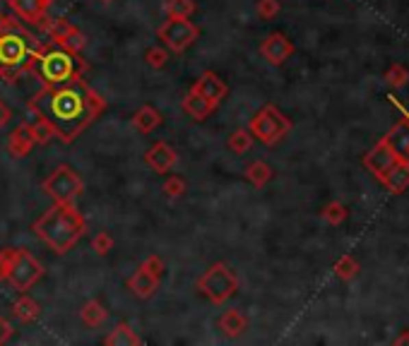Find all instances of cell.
Wrapping results in <instances>:
<instances>
[{
	"label": "cell",
	"mask_w": 409,
	"mask_h": 346,
	"mask_svg": "<svg viewBox=\"0 0 409 346\" xmlns=\"http://www.w3.org/2000/svg\"><path fill=\"white\" fill-rule=\"evenodd\" d=\"M104 111L106 99L94 92L82 75L63 84L41 87L29 101L32 116L44 118L65 145H73Z\"/></svg>",
	"instance_id": "1"
},
{
	"label": "cell",
	"mask_w": 409,
	"mask_h": 346,
	"mask_svg": "<svg viewBox=\"0 0 409 346\" xmlns=\"http://www.w3.org/2000/svg\"><path fill=\"white\" fill-rule=\"evenodd\" d=\"M39 44L41 41L15 15L0 12V79L17 82L22 75H29Z\"/></svg>",
	"instance_id": "2"
},
{
	"label": "cell",
	"mask_w": 409,
	"mask_h": 346,
	"mask_svg": "<svg viewBox=\"0 0 409 346\" xmlns=\"http://www.w3.org/2000/svg\"><path fill=\"white\" fill-rule=\"evenodd\" d=\"M32 231L39 240H44L55 255H65L79 243L87 234V221L82 212L73 205H60L53 202L51 210H46L39 219L32 224Z\"/></svg>",
	"instance_id": "3"
},
{
	"label": "cell",
	"mask_w": 409,
	"mask_h": 346,
	"mask_svg": "<svg viewBox=\"0 0 409 346\" xmlns=\"http://www.w3.org/2000/svg\"><path fill=\"white\" fill-rule=\"evenodd\" d=\"M87 70V63L79 58V53L65 49L53 41H41L39 49L32 60L29 75H34L41 82V87H53V84H63L68 79L77 77Z\"/></svg>",
	"instance_id": "4"
},
{
	"label": "cell",
	"mask_w": 409,
	"mask_h": 346,
	"mask_svg": "<svg viewBox=\"0 0 409 346\" xmlns=\"http://www.w3.org/2000/svg\"><path fill=\"white\" fill-rule=\"evenodd\" d=\"M44 277V264L25 248H0V282L25 293Z\"/></svg>",
	"instance_id": "5"
},
{
	"label": "cell",
	"mask_w": 409,
	"mask_h": 346,
	"mask_svg": "<svg viewBox=\"0 0 409 346\" xmlns=\"http://www.w3.org/2000/svg\"><path fill=\"white\" fill-rule=\"evenodd\" d=\"M195 288L197 293L208 298L210 303L224 306V303L238 291V277L227 262H214L200 274Z\"/></svg>",
	"instance_id": "6"
},
{
	"label": "cell",
	"mask_w": 409,
	"mask_h": 346,
	"mask_svg": "<svg viewBox=\"0 0 409 346\" xmlns=\"http://www.w3.org/2000/svg\"><path fill=\"white\" fill-rule=\"evenodd\" d=\"M41 188H44V193L53 202H60V205H73V202L84 193V181L73 166L60 164L58 169H53L49 176L44 178Z\"/></svg>",
	"instance_id": "7"
},
{
	"label": "cell",
	"mask_w": 409,
	"mask_h": 346,
	"mask_svg": "<svg viewBox=\"0 0 409 346\" xmlns=\"http://www.w3.org/2000/svg\"><path fill=\"white\" fill-rule=\"evenodd\" d=\"M248 130H251L253 140H260L262 145L272 147L291 130V121L277 106L267 103V106H262L260 111L251 118V127H248Z\"/></svg>",
	"instance_id": "8"
},
{
	"label": "cell",
	"mask_w": 409,
	"mask_h": 346,
	"mask_svg": "<svg viewBox=\"0 0 409 346\" xmlns=\"http://www.w3.org/2000/svg\"><path fill=\"white\" fill-rule=\"evenodd\" d=\"M157 36L171 53H186L200 39V27L190 17H169L157 29Z\"/></svg>",
	"instance_id": "9"
},
{
	"label": "cell",
	"mask_w": 409,
	"mask_h": 346,
	"mask_svg": "<svg viewBox=\"0 0 409 346\" xmlns=\"http://www.w3.org/2000/svg\"><path fill=\"white\" fill-rule=\"evenodd\" d=\"M41 29L46 32V36H49L53 44L65 46V49L75 51V53H79V51L87 46V39H84L82 32H79L73 22L65 20V17H55V20H51V17H49Z\"/></svg>",
	"instance_id": "10"
},
{
	"label": "cell",
	"mask_w": 409,
	"mask_h": 346,
	"mask_svg": "<svg viewBox=\"0 0 409 346\" xmlns=\"http://www.w3.org/2000/svg\"><path fill=\"white\" fill-rule=\"evenodd\" d=\"M12 15L20 22H27L32 27H44L49 20V10L53 5V0H5Z\"/></svg>",
	"instance_id": "11"
},
{
	"label": "cell",
	"mask_w": 409,
	"mask_h": 346,
	"mask_svg": "<svg viewBox=\"0 0 409 346\" xmlns=\"http://www.w3.org/2000/svg\"><path fill=\"white\" fill-rule=\"evenodd\" d=\"M190 92L200 94L202 99H208V101L212 103L214 108H217L219 103H222V99L227 97L229 87H227V82H224V79L219 77L217 73H212V70H205V73H202L200 77L193 82Z\"/></svg>",
	"instance_id": "12"
},
{
	"label": "cell",
	"mask_w": 409,
	"mask_h": 346,
	"mask_svg": "<svg viewBox=\"0 0 409 346\" xmlns=\"http://www.w3.org/2000/svg\"><path fill=\"white\" fill-rule=\"evenodd\" d=\"M145 164H147L154 173H159V176H166V173L173 171V166L178 164V154H176V149H171V147L166 145V142L159 140L145 151Z\"/></svg>",
	"instance_id": "13"
},
{
	"label": "cell",
	"mask_w": 409,
	"mask_h": 346,
	"mask_svg": "<svg viewBox=\"0 0 409 346\" xmlns=\"http://www.w3.org/2000/svg\"><path fill=\"white\" fill-rule=\"evenodd\" d=\"M291 53H294V44H291L282 32H275V34L265 36V41L260 44V55L270 65H282L284 60L291 58Z\"/></svg>",
	"instance_id": "14"
},
{
	"label": "cell",
	"mask_w": 409,
	"mask_h": 346,
	"mask_svg": "<svg viewBox=\"0 0 409 346\" xmlns=\"http://www.w3.org/2000/svg\"><path fill=\"white\" fill-rule=\"evenodd\" d=\"M34 147H36V140H34V135H32V127L27 121L12 127L10 135H8V142H5V149L12 159H25V156H29V151L34 149Z\"/></svg>",
	"instance_id": "15"
},
{
	"label": "cell",
	"mask_w": 409,
	"mask_h": 346,
	"mask_svg": "<svg viewBox=\"0 0 409 346\" xmlns=\"http://www.w3.org/2000/svg\"><path fill=\"white\" fill-rule=\"evenodd\" d=\"M159 282L162 279L154 277V274H149L147 269L138 267L133 274L128 277V282H125V286L133 291V296H138L140 301H147V298H152L154 293L159 291Z\"/></svg>",
	"instance_id": "16"
},
{
	"label": "cell",
	"mask_w": 409,
	"mask_h": 346,
	"mask_svg": "<svg viewBox=\"0 0 409 346\" xmlns=\"http://www.w3.org/2000/svg\"><path fill=\"white\" fill-rule=\"evenodd\" d=\"M10 315L15 317L17 322H22V325H32V322H36L41 317V306L32 296L20 293V296L12 301Z\"/></svg>",
	"instance_id": "17"
},
{
	"label": "cell",
	"mask_w": 409,
	"mask_h": 346,
	"mask_svg": "<svg viewBox=\"0 0 409 346\" xmlns=\"http://www.w3.org/2000/svg\"><path fill=\"white\" fill-rule=\"evenodd\" d=\"M219 330H222L224 336H229V339H236V336H241L243 332L248 330V317L243 315L241 310H224L222 317H219Z\"/></svg>",
	"instance_id": "18"
},
{
	"label": "cell",
	"mask_w": 409,
	"mask_h": 346,
	"mask_svg": "<svg viewBox=\"0 0 409 346\" xmlns=\"http://www.w3.org/2000/svg\"><path fill=\"white\" fill-rule=\"evenodd\" d=\"M106 346H140L142 344V336L128 325V322H119L109 334L104 336Z\"/></svg>",
	"instance_id": "19"
},
{
	"label": "cell",
	"mask_w": 409,
	"mask_h": 346,
	"mask_svg": "<svg viewBox=\"0 0 409 346\" xmlns=\"http://www.w3.org/2000/svg\"><path fill=\"white\" fill-rule=\"evenodd\" d=\"M162 113L157 111L154 106H149V103H145L142 108H138L133 116V127L138 132H145V135H149V132H154L159 125H162Z\"/></svg>",
	"instance_id": "20"
},
{
	"label": "cell",
	"mask_w": 409,
	"mask_h": 346,
	"mask_svg": "<svg viewBox=\"0 0 409 346\" xmlns=\"http://www.w3.org/2000/svg\"><path fill=\"white\" fill-rule=\"evenodd\" d=\"M183 111H186L188 116L193 118V121H205V118L212 116L217 108H214L212 103L208 101V99H202L200 94L188 92L186 97H183Z\"/></svg>",
	"instance_id": "21"
},
{
	"label": "cell",
	"mask_w": 409,
	"mask_h": 346,
	"mask_svg": "<svg viewBox=\"0 0 409 346\" xmlns=\"http://www.w3.org/2000/svg\"><path fill=\"white\" fill-rule=\"evenodd\" d=\"M388 147L402 161H409V123H399L388 135Z\"/></svg>",
	"instance_id": "22"
},
{
	"label": "cell",
	"mask_w": 409,
	"mask_h": 346,
	"mask_svg": "<svg viewBox=\"0 0 409 346\" xmlns=\"http://www.w3.org/2000/svg\"><path fill=\"white\" fill-rule=\"evenodd\" d=\"M106 317H109V310H106L104 303L97 301V298L87 301L82 306V310H79V320L87 327H101L106 322Z\"/></svg>",
	"instance_id": "23"
},
{
	"label": "cell",
	"mask_w": 409,
	"mask_h": 346,
	"mask_svg": "<svg viewBox=\"0 0 409 346\" xmlns=\"http://www.w3.org/2000/svg\"><path fill=\"white\" fill-rule=\"evenodd\" d=\"M380 178H383V181L388 183V186L393 188V190H402V188L409 183V166L404 164L402 159H399L397 164H395L390 171H385V173H383Z\"/></svg>",
	"instance_id": "24"
},
{
	"label": "cell",
	"mask_w": 409,
	"mask_h": 346,
	"mask_svg": "<svg viewBox=\"0 0 409 346\" xmlns=\"http://www.w3.org/2000/svg\"><path fill=\"white\" fill-rule=\"evenodd\" d=\"M246 178L256 188H265L267 181L272 178V169L265 164V161H253V164L246 169Z\"/></svg>",
	"instance_id": "25"
},
{
	"label": "cell",
	"mask_w": 409,
	"mask_h": 346,
	"mask_svg": "<svg viewBox=\"0 0 409 346\" xmlns=\"http://www.w3.org/2000/svg\"><path fill=\"white\" fill-rule=\"evenodd\" d=\"M27 123H29V127H32V135H34L36 145H49L51 140H55V132H53V127H51L49 123L44 121V118H39V116H32V121H27Z\"/></svg>",
	"instance_id": "26"
},
{
	"label": "cell",
	"mask_w": 409,
	"mask_h": 346,
	"mask_svg": "<svg viewBox=\"0 0 409 346\" xmlns=\"http://www.w3.org/2000/svg\"><path fill=\"white\" fill-rule=\"evenodd\" d=\"M227 147L234 151V154H246L253 147V135L251 130H234L227 140Z\"/></svg>",
	"instance_id": "27"
},
{
	"label": "cell",
	"mask_w": 409,
	"mask_h": 346,
	"mask_svg": "<svg viewBox=\"0 0 409 346\" xmlns=\"http://www.w3.org/2000/svg\"><path fill=\"white\" fill-rule=\"evenodd\" d=\"M164 10L169 17H193V12L197 10L195 0H166Z\"/></svg>",
	"instance_id": "28"
},
{
	"label": "cell",
	"mask_w": 409,
	"mask_h": 346,
	"mask_svg": "<svg viewBox=\"0 0 409 346\" xmlns=\"http://www.w3.org/2000/svg\"><path fill=\"white\" fill-rule=\"evenodd\" d=\"M145 63H147L152 70L166 68V63H169V49H166V46H149V49L145 51Z\"/></svg>",
	"instance_id": "29"
},
{
	"label": "cell",
	"mask_w": 409,
	"mask_h": 346,
	"mask_svg": "<svg viewBox=\"0 0 409 346\" xmlns=\"http://www.w3.org/2000/svg\"><path fill=\"white\" fill-rule=\"evenodd\" d=\"M188 190V183L183 181L181 176H166V181H164L162 186V193L169 197V200H176V197H183Z\"/></svg>",
	"instance_id": "30"
},
{
	"label": "cell",
	"mask_w": 409,
	"mask_h": 346,
	"mask_svg": "<svg viewBox=\"0 0 409 346\" xmlns=\"http://www.w3.org/2000/svg\"><path fill=\"white\" fill-rule=\"evenodd\" d=\"M92 250L97 255H109L111 250H114V238H111V234L99 231V234L92 238Z\"/></svg>",
	"instance_id": "31"
},
{
	"label": "cell",
	"mask_w": 409,
	"mask_h": 346,
	"mask_svg": "<svg viewBox=\"0 0 409 346\" xmlns=\"http://www.w3.org/2000/svg\"><path fill=\"white\" fill-rule=\"evenodd\" d=\"M140 267L147 269L149 274H154V277H159V279H162V274L166 272V264H164V260L159 258L157 253H154V255H147V258H145L142 262H140Z\"/></svg>",
	"instance_id": "32"
},
{
	"label": "cell",
	"mask_w": 409,
	"mask_h": 346,
	"mask_svg": "<svg viewBox=\"0 0 409 346\" xmlns=\"http://www.w3.org/2000/svg\"><path fill=\"white\" fill-rule=\"evenodd\" d=\"M280 12V3L277 0H258V15L262 20H272Z\"/></svg>",
	"instance_id": "33"
},
{
	"label": "cell",
	"mask_w": 409,
	"mask_h": 346,
	"mask_svg": "<svg viewBox=\"0 0 409 346\" xmlns=\"http://www.w3.org/2000/svg\"><path fill=\"white\" fill-rule=\"evenodd\" d=\"M12 334H15V327H12V322L8 320V317L0 315V344H8V341L12 339Z\"/></svg>",
	"instance_id": "34"
},
{
	"label": "cell",
	"mask_w": 409,
	"mask_h": 346,
	"mask_svg": "<svg viewBox=\"0 0 409 346\" xmlns=\"http://www.w3.org/2000/svg\"><path fill=\"white\" fill-rule=\"evenodd\" d=\"M342 217H345V210H342L340 205H330L325 210V219L332 221V224H337V221H342Z\"/></svg>",
	"instance_id": "35"
},
{
	"label": "cell",
	"mask_w": 409,
	"mask_h": 346,
	"mask_svg": "<svg viewBox=\"0 0 409 346\" xmlns=\"http://www.w3.org/2000/svg\"><path fill=\"white\" fill-rule=\"evenodd\" d=\"M335 269H337V274H340V277H345V279H347V277H351V274H354V269H356V267H354V262H351V260H347V258H345L340 264H337Z\"/></svg>",
	"instance_id": "36"
},
{
	"label": "cell",
	"mask_w": 409,
	"mask_h": 346,
	"mask_svg": "<svg viewBox=\"0 0 409 346\" xmlns=\"http://www.w3.org/2000/svg\"><path fill=\"white\" fill-rule=\"evenodd\" d=\"M12 121V111H10V106H8L3 99H0V130L8 125V123Z\"/></svg>",
	"instance_id": "37"
},
{
	"label": "cell",
	"mask_w": 409,
	"mask_h": 346,
	"mask_svg": "<svg viewBox=\"0 0 409 346\" xmlns=\"http://www.w3.org/2000/svg\"><path fill=\"white\" fill-rule=\"evenodd\" d=\"M101 3H114V0H101Z\"/></svg>",
	"instance_id": "38"
}]
</instances>
